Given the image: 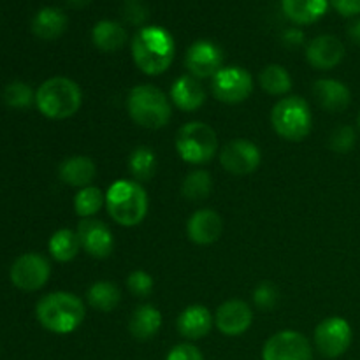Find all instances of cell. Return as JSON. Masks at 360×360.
<instances>
[{
    "instance_id": "obj_14",
    "label": "cell",
    "mask_w": 360,
    "mask_h": 360,
    "mask_svg": "<svg viewBox=\"0 0 360 360\" xmlns=\"http://www.w3.org/2000/svg\"><path fill=\"white\" fill-rule=\"evenodd\" d=\"M79 238L81 248L94 259H105L112 253L115 248V239L108 225L101 220L94 218H84L76 231Z\"/></svg>"
},
{
    "instance_id": "obj_32",
    "label": "cell",
    "mask_w": 360,
    "mask_h": 360,
    "mask_svg": "<svg viewBox=\"0 0 360 360\" xmlns=\"http://www.w3.org/2000/svg\"><path fill=\"white\" fill-rule=\"evenodd\" d=\"M2 98L9 108L14 109H27L35 102V94L27 83L21 81H13L7 84L2 91Z\"/></svg>"
},
{
    "instance_id": "obj_28",
    "label": "cell",
    "mask_w": 360,
    "mask_h": 360,
    "mask_svg": "<svg viewBox=\"0 0 360 360\" xmlns=\"http://www.w3.org/2000/svg\"><path fill=\"white\" fill-rule=\"evenodd\" d=\"M130 174L134 176V181L148 183L155 176L157 171V157L153 150L148 146H139L130 153L129 158Z\"/></svg>"
},
{
    "instance_id": "obj_2",
    "label": "cell",
    "mask_w": 360,
    "mask_h": 360,
    "mask_svg": "<svg viewBox=\"0 0 360 360\" xmlns=\"http://www.w3.org/2000/svg\"><path fill=\"white\" fill-rule=\"evenodd\" d=\"M86 309L77 295L69 292H53L37 302L35 316L46 330L70 334L83 323Z\"/></svg>"
},
{
    "instance_id": "obj_16",
    "label": "cell",
    "mask_w": 360,
    "mask_h": 360,
    "mask_svg": "<svg viewBox=\"0 0 360 360\" xmlns=\"http://www.w3.org/2000/svg\"><path fill=\"white\" fill-rule=\"evenodd\" d=\"M345 58V46L334 35H319L306 48V60L316 70H330Z\"/></svg>"
},
{
    "instance_id": "obj_39",
    "label": "cell",
    "mask_w": 360,
    "mask_h": 360,
    "mask_svg": "<svg viewBox=\"0 0 360 360\" xmlns=\"http://www.w3.org/2000/svg\"><path fill=\"white\" fill-rule=\"evenodd\" d=\"M302 41H304V34L297 28H288L283 34V42L287 46H301Z\"/></svg>"
},
{
    "instance_id": "obj_1",
    "label": "cell",
    "mask_w": 360,
    "mask_h": 360,
    "mask_svg": "<svg viewBox=\"0 0 360 360\" xmlns=\"http://www.w3.org/2000/svg\"><path fill=\"white\" fill-rule=\"evenodd\" d=\"M176 55L172 35L165 28L143 27L132 39V58L146 76H160L171 67Z\"/></svg>"
},
{
    "instance_id": "obj_37",
    "label": "cell",
    "mask_w": 360,
    "mask_h": 360,
    "mask_svg": "<svg viewBox=\"0 0 360 360\" xmlns=\"http://www.w3.org/2000/svg\"><path fill=\"white\" fill-rule=\"evenodd\" d=\"M123 16L134 25H141L148 20V7L139 0H130L123 9Z\"/></svg>"
},
{
    "instance_id": "obj_36",
    "label": "cell",
    "mask_w": 360,
    "mask_h": 360,
    "mask_svg": "<svg viewBox=\"0 0 360 360\" xmlns=\"http://www.w3.org/2000/svg\"><path fill=\"white\" fill-rule=\"evenodd\" d=\"M167 360H204L202 354L197 347L190 343L176 345L171 352H169Z\"/></svg>"
},
{
    "instance_id": "obj_38",
    "label": "cell",
    "mask_w": 360,
    "mask_h": 360,
    "mask_svg": "<svg viewBox=\"0 0 360 360\" xmlns=\"http://www.w3.org/2000/svg\"><path fill=\"white\" fill-rule=\"evenodd\" d=\"M329 2L341 16L352 18L360 14V0H329Z\"/></svg>"
},
{
    "instance_id": "obj_11",
    "label": "cell",
    "mask_w": 360,
    "mask_h": 360,
    "mask_svg": "<svg viewBox=\"0 0 360 360\" xmlns=\"http://www.w3.org/2000/svg\"><path fill=\"white\" fill-rule=\"evenodd\" d=\"M262 360H313L311 345L297 330H281L264 345Z\"/></svg>"
},
{
    "instance_id": "obj_24",
    "label": "cell",
    "mask_w": 360,
    "mask_h": 360,
    "mask_svg": "<svg viewBox=\"0 0 360 360\" xmlns=\"http://www.w3.org/2000/svg\"><path fill=\"white\" fill-rule=\"evenodd\" d=\"M162 327V313L155 306L144 304L136 308L129 322V330L136 340L148 341L158 334Z\"/></svg>"
},
{
    "instance_id": "obj_9",
    "label": "cell",
    "mask_w": 360,
    "mask_h": 360,
    "mask_svg": "<svg viewBox=\"0 0 360 360\" xmlns=\"http://www.w3.org/2000/svg\"><path fill=\"white\" fill-rule=\"evenodd\" d=\"M316 350L327 359H338L352 345V327L341 316H329L322 320L315 329Z\"/></svg>"
},
{
    "instance_id": "obj_27",
    "label": "cell",
    "mask_w": 360,
    "mask_h": 360,
    "mask_svg": "<svg viewBox=\"0 0 360 360\" xmlns=\"http://www.w3.org/2000/svg\"><path fill=\"white\" fill-rule=\"evenodd\" d=\"M49 253L58 262H70L81 250L79 238L70 229H60L49 239Z\"/></svg>"
},
{
    "instance_id": "obj_23",
    "label": "cell",
    "mask_w": 360,
    "mask_h": 360,
    "mask_svg": "<svg viewBox=\"0 0 360 360\" xmlns=\"http://www.w3.org/2000/svg\"><path fill=\"white\" fill-rule=\"evenodd\" d=\"M281 7L295 25H311L327 13L329 0H281Z\"/></svg>"
},
{
    "instance_id": "obj_42",
    "label": "cell",
    "mask_w": 360,
    "mask_h": 360,
    "mask_svg": "<svg viewBox=\"0 0 360 360\" xmlns=\"http://www.w3.org/2000/svg\"><path fill=\"white\" fill-rule=\"evenodd\" d=\"M357 122H359V127H360V112H359V118H357Z\"/></svg>"
},
{
    "instance_id": "obj_22",
    "label": "cell",
    "mask_w": 360,
    "mask_h": 360,
    "mask_svg": "<svg viewBox=\"0 0 360 360\" xmlns=\"http://www.w3.org/2000/svg\"><path fill=\"white\" fill-rule=\"evenodd\" d=\"M67 25H69V20L63 11L56 7H44L32 20V32L42 41H55L60 35H63Z\"/></svg>"
},
{
    "instance_id": "obj_8",
    "label": "cell",
    "mask_w": 360,
    "mask_h": 360,
    "mask_svg": "<svg viewBox=\"0 0 360 360\" xmlns=\"http://www.w3.org/2000/svg\"><path fill=\"white\" fill-rule=\"evenodd\" d=\"M211 91L217 101L225 104H239L252 95L253 79L243 67H224L213 77Z\"/></svg>"
},
{
    "instance_id": "obj_21",
    "label": "cell",
    "mask_w": 360,
    "mask_h": 360,
    "mask_svg": "<svg viewBox=\"0 0 360 360\" xmlns=\"http://www.w3.org/2000/svg\"><path fill=\"white\" fill-rule=\"evenodd\" d=\"M58 174L65 185L84 188V186H90L95 179L97 167H95V162L88 157H70L60 164Z\"/></svg>"
},
{
    "instance_id": "obj_34",
    "label": "cell",
    "mask_w": 360,
    "mask_h": 360,
    "mask_svg": "<svg viewBox=\"0 0 360 360\" xmlns=\"http://www.w3.org/2000/svg\"><path fill=\"white\" fill-rule=\"evenodd\" d=\"M355 139H357V136H355V130L352 127H340L330 136V150H334L336 153H348L355 146Z\"/></svg>"
},
{
    "instance_id": "obj_4",
    "label": "cell",
    "mask_w": 360,
    "mask_h": 360,
    "mask_svg": "<svg viewBox=\"0 0 360 360\" xmlns=\"http://www.w3.org/2000/svg\"><path fill=\"white\" fill-rule=\"evenodd\" d=\"M105 207L112 220L123 227H136L146 218L148 195L143 185L130 179H118L105 193Z\"/></svg>"
},
{
    "instance_id": "obj_25",
    "label": "cell",
    "mask_w": 360,
    "mask_h": 360,
    "mask_svg": "<svg viewBox=\"0 0 360 360\" xmlns=\"http://www.w3.org/2000/svg\"><path fill=\"white\" fill-rule=\"evenodd\" d=\"M91 41H94L95 48L104 53L120 51L127 42V30L116 21L102 20L95 23L94 30H91Z\"/></svg>"
},
{
    "instance_id": "obj_40",
    "label": "cell",
    "mask_w": 360,
    "mask_h": 360,
    "mask_svg": "<svg viewBox=\"0 0 360 360\" xmlns=\"http://www.w3.org/2000/svg\"><path fill=\"white\" fill-rule=\"evenodd\" d=\"M348 37H350V41L354 42V44L360 46V18L357 20L352 21L350 25H348Z\"/></svg>"
},
{
    "instance_id": "obj_13",
    "label": "cell",
    "mask_w": 360,
    "mask_h": 360,
    "mask_svg": "<svg viewBox=\"0 0 360 360\" xmlns=\"http://www.w3.org/2000/svg\"><path fill=\"white\" fill-rule=\"evenodd\" d=\"M220 162L225 171L238 176L252 174L259 169L262 162V153L259 146L248 139H234L220 153Z\"/></svg>"
},
{
    "instance_id": "obj_31",
    "label": "cell",
    "mask_w": 360,
    "mask_h": 360,
    "mask_svg": "<svg viewBox=\"0 0 360 360\" xmlns=\"http://www.w3.org/2000/svg\"><path fill=\"white\" fill-rule=\"evenodd\" d=\"M211 190H213V179H211V174L207 171H202V169H197V171H192L185 178L181 186L183 195L188 200H204L210 197Z\"/></svg>"
},
{
    "instance_id": "obj_19",
    "label": "cell",
    "mask_w": 360,
    "mask_h": 360,
    "mask_svg": "<svg viewBox=\"0 0 360 360\" xmlns=\"http://www.w3.org/2000/svg\"><path fill=\"white\" fill-rule=\"evenodd\" d=\"M316 102L329 112H341L350 105V88L338 79H319L313 86Z\"/></svg>"
},
{
    "instance_id": "obj_17",
    "label": "cell",
    "mask_w": 360,
    "mask_h": 360,
    "mask_svg": "<svg viewBox=\"0 0 360 360\" xmlns=\"http://www.w3.org/2000/svg\"><path fill=\"white\" fill-rule=\"evenodd\" d=\"M186 232H188L190 241L195 245H213L221 238L224 220L217 211L199 210L190 217L188 224H186Z\"/></svg>"
},
{
    "instance_id": "obj_30",
    "label": "cell",
    "mask_w": 360,
    "mask_h": 360,
    "mask_svg": "<svg viewBox=\"0 0 360 360\" xmlns=\"http://www.w3.org/2000/svg\"><path fill=\"white\" fill-rule=\"evenodd\" d=\"M105 204V195L102 193L101 188L90 185L81 188L74 197V210H76L77 217L81 218H91L101 211V207Z\"/></svg>"
},
{
    "instance_id": "obj_18",
    "label": "cell",
    "mask_w": 360,
    "mask_h": 360,
    "mask_svg": "<svg viewBox=\"0 0 360 360\" xmlns=\"http://www.w3.org/2000/svg\"><path fill=\"white\" fill-rule=\"evenodd\" d=\"M176 327H178V333L186 340H202L213 327V315L206 306L192 304L183 309L181 315L178 316Z\"/></svg>"
},
{
    "instance_id": "obj_29",
    "label": "cell",
    "mask_w": 360,
    "mask_h": 360,
    "mask_svg": "<svg viewBox=\"0 0 360 360\" xmlns=\"http://www.w3.org/2000/svg\"><path fill=\"white\" fill-rule=\"evenodd\" d=\"M260 86L266 90L269 95H285L292 90V77L285 67L276 65H267L266 69L260 72Z\"/></svg>"
},
{
    "instance_id": "obj_20",
    "label": "cell",
    "mask_w": 360,
    "mask_h": 360,
    "mask_svg": "<svg viewBox=\"0 0 360 360\" xmlns=\"http://www.w3.org/2000/svg\"><path fill=\"white\" fill-rule=\"evenodd\" d=\"M171 98L176 108L192 112L202 108V104L206 102V90L197 77L188 74V76H181L174 81L171 88Z\"/></svg>"
},
{
    "instance_id": "obj_10",
    "label": "cell",
    "mask_w": 360,
    "mask_h": 360,
    "mask_svg": "<svg viewBox=\"0 0 360 360\" xmlns=\"http://www.w3.org/2000/svg\"><path fill=\"white\" fill-rule=\"evenodd\" d=\"M51 274V266L39 253H25L11 267V281L23 292H35L44 287Z\"/></svg>"
},
{
    "instance_id": "obj_26",
    "label": "cell",
    "mask_w": 360,
    "mask_h": 360,
    "mask_svg": "<svg viewBox=\"0 0 360 360\" xmlns=\"http://www.w3.org/2000/svg\"><path fill=\"white\" fill-rule=\"evenodd\" d=\"M86 301L97 311L109 313L122 302V290L111 281H97L88 288Z\"/></svg>"
},
{
    "instance_id": "obj_12",
    "label": "cell",
    "mask_w": 360,
    "mask_h": 360,
    "mask_svg": "<svg viewBox=\"0 0 360 360\" xmlns=\"http://www.w3.org/2000/svg\"><path fill=\"white\" fill-rule=\"evenodd\" d=\"M185 65L190 76L197 79H207L214 77L218 70L224 69V51L214 42L200 39L188 48L185 55Z\"/></svg>"
},
{
    "instance_id": "obj_15",
    "label": "cell",
    "mask_w": 360,
    "mask_h": 360,
    "mask_svg": "<svg viewBox=\"0 0 360 360\" xmlns=\"http://www.w3.org/2000/svg\"><path fill=\"white\" fill-rule=\"evenodd\" d=\"M214 323L225 336H241L252 327L253 311L248 302L241 301V299H231L217 309Z\"/></svg>"
},
{
    "instance_id": "obj_41",
    "label": "cell",
    "mask_w": 360,
    "mask_h": 360,
    "mask_svg": "<svg viewBox=\"0 0 360 360\" xmlns=\"http://www.w3.org/2000/svg\"><path fill=\"white\" fill-rule=\"evenodd\" d=\"M65 2L69 4L70 7H74V9H83V7H86L91 0H65Z\"/></svg>"
},
{
    "instance_id": "obj_5",
    "label": "cell",
    "mask_w": 360,
    "mask_h": 360,
    "mask_svg": "<svg viewBox=\"0 0 360 360\" xmlns=\"http://www.w3.org/2000/svg\"><path fill=\"white\" fill-rule=\"evenodd\" d=\"M129 115L143 129L158 130L171 120V104L167 95L153 84H139L130 90L127 98Z\"/></svg>"
},
{
    "instance_id": "obj_3",
    "label": "cell",
    "mask_w": 360,
    "mask_h": 360,
    "mask_svg": "<svg viewBox=\"0 0 360 360\" xmlns=\"http://www.w3.org/2000/svg\"><path fill=\"white\" fill-rule=\"evenodd\" d=\"M83 104V91L69 77H49L35 91V105L51 120H65L76 115Z\"/></svg>"
},
{
    "instance_id": "obj_33",
    "label": "cell",
    "mask_w": 360,
    "mask_h": 360,
    "mask_svg": "<svg viewBox=\"0 0 360 360\" xmlns=\"http://www.w3.org/2000/svg\"><path fill=\"white\" fill-rule=\"evenodd\" d=\"M127 287L136 297H148L153 290V278L146 271H134L127 278Z\"/></svg>"
},
{
    "instance_id": "obj_7",
    "label": "cell",
    "mask_w": 360,
    "mask_h": 360,
    "mask_svg": "<svg viewBox=\"0 0 360 360\" xmlns=\"http://www.w3.org/2000/svg\"><path fill=\"white\" fill-rule=\"evenodd\" d=\"M176 151L186 164L204 165L218 151L217 132L204 122H190L178 130Z\"/></svg>"
},
{
    "instance_id": "obj_35",
    "label": "cell",
    "mask_w": 360,
    "mask_h": 360,
    "mask_svg": "<svg viewBox=\"0 0 360 360\" xmlns=\"http://www.w3.org/2000/svg\"><path fill=\"white\" fill-rule=\"evenodd\" d=\"M253 302L260 309H273L278 302V290L271 283H260L253 292Z\"/></svg>"
},
{
    "instance_id": "obj_6",
    "label": "cell",
    "mask_w": 360,
    "mask_h": 360,
    "mask_svg": "<svg viewBox=\"0 0 360 360\" xmlns=\"http://www.w3.org/2000/svg\"><path fill=\"white\" fill-rule=\"evenodd\" d=\"M274 132L287 141H302L311 132L313 116L308 102L299 95H290L278 102L271 112Z\"/></svg>"
}]
</instances>
